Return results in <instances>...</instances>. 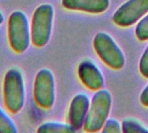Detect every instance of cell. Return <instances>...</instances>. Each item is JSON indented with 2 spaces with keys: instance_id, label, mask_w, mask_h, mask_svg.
<instances>
[{
  "instance_id": "cell-1",
  "label": "cell",
  "mask_w": 148,
  "mask_h": 133,
  "mask_svg": "<svg viewBox=\"0 0 148 133\" xmlns=\"http://www.w3.org/2000/svg\"><path fill=\"white\" fill-rule=\"evenodd\" d=\"M3 103L6 109L13 113H18L25 103V86L22 72L16 68L9 69L3 82Z\"/></svg>"
},
{
  "instance_id": "cell-12",
  "label": "cell",
  "mask_w": 148,
  "mask_h": 133,
  "mask_svg": "<svg viewBox=\"0 0 148 133\" xmlns=\"http://www.w3.org/2000/svg\"><path fill=\"white\" fill-rule=\"evenodd\" d=\"M122 132L125 133H147L148 128L134 119H126L121 124Z\"/></svg>"
},
{
  "instance_id": "cell-7",
  "label": "cell",
  "mask_w": 148,
  "mask_h": 133,
  "mask_svg": "<svg viewBox=\"0 0 148 133\" xmlns=\"http://www.w3.org/2000/svg\"><path fill=\"white\" fill-rule=\"evenodd\" d=\"M148 13V0H128L114 12L113 22L121 27H129Z\"/></svg>"
},
{
  "instance_id": "cell-15",
  "label": "cell",
  "mask_w": 148,
  "mask_h": 133,
  "mask_svg": "<svg viewBox=\"0 0 148 133\" xmlns=\"http://www.w3.org/2000/svg\"><path fill=\"white\" fill-rule=\"evenodd\" d=\"M101 131L104 133H121L122 132V127L118 120L109 119L105 122Z\"/></svg>"
},
{
  "instance_id": "cell-8",
  "label": "cell",
  "mask_w": 148,
  "mask_h": 133,
  "mask_svg": "<svg viewBox=\"0 0 148 133\" xmlns=\"http://www.w3.org/2000/svg\"><path fill=\"white\" fill-rule=\"evenodd\" d=\"M90 101L88 97L84 93L75 95L71 100L69 109V124L75 130H80L85 122Z\"/></svg>"
},
{
  "instance_id": "cell-11",
  "label": "cell",
  "mask_w": 148,
  "mask_h": 133,
  "mask_svg": "<svg viewBox=\"0 0 148 133\" xmlns=\"http://www.w3.org/2000/svg\"><path fill=\"white\" fill-rule=\"evenodd\" d=\"M38 133H72L76 131L69 125L57 122H45L36 130Z\"/></svg>"
},
{
  "instance_id": "cell-4",
  "label": "cell",
  "mask_w": 148,
  "mask_h": 133,
  "mask_svg": "<svg viewBox=\"0 0 148 133\" xmlns=\"http://www.w3.org/2000/svg\"><path fill=\"white\" fill-rule=\"evenodd\" d=\"M8 40L13 51L25 52L31 42L30 23L26 14L21 10L13 11L8 19Z\"/></svg>"
},
{
  "instance_id": "cell-14",
  "label": "cell",
  "mask_w": 148,
  "mask_h": 133,
  "mask_svg": "<svg viewBox=\"0 0 148 133\" xmlns=\"http://www.w3.org/2000/svg\"><path fill=\"white\" fill-rule=\"evenodd\" d=\"M135 35L140 41L143 42L148 40V14L145 15L137 23Z\"/></svg>"
},
{
  "instance_id": "cell-6",
  "label": "cell",
  "mask_w": 148,
  "mask_h": 133,
  "mask_svg": "<svg viewBox=\"0 0 148 133\" xmlns=\"http://www.w3.org/2000/svg\"><path fill=\"white\" fill-rule=\"evenodd\" d=\"M33 97L40 107L50 109L56 100L55 76L49 68L40 69L34 80Z\"/></svg>"
},
{
  "instance_id": "cell-5",
  "label": "cell",
  "mask_w": 148,
  "mask_h": 133,
  "mask_svg": "<svg viewBox=\"0 0 148 133\" xmlns=\"http://www.w3.org/2000/svg\"><path fill=\"white\" fill-rule=\"evenodd\" d=\"M94 48L105 64L113 69H121L125 64V55L115 41L107 33L99 32L94 38Z\"/></svg>"
},
{
  "instance_id": "cell-9",
  "label": "cell",
  "mask_w": 148,
  "mask_h": 133,
  "mask_svg": "<svg viewBox=\"0 0 148 133\" xmlns=\"http://www.w3.org/2000/svg\"><path fill=\"white\" fill-rule=\"evenodd\" d=\"M78 76L85 87L97 91L104 86V77L101 70L90 61H83L78 67Z\"/></svg>"
},
{
  "instance_id": "cell-2",
  "label": "cell",
  "mask_w": 148,
  "mask_h": 133,
  "mask_svg": "<svg viewBox=\"0 0 148 133\" xmlns=\"http://www.w3.org/2000/svg\"><path fill=\"white\" fill-rule=\"evenodd\" d=\"M112 106V95L105 89L97 90L89 105L88 112L83 125L88 132H100L107 121Z\"/></svg>"
},
{
  "instance_id": "cell-3",
  "label": "cell",
  "mask_w": 148,
  "mask_h": 133,
  "mask_svg": "<svg viewBox=\"0 0 148 133\" xmlns=\"http://www.w3.org/2000/svg\"><path fill=\"white\" fill-rule=\"evenodd\" d=\"M54 8L50 3L39 5L34 11L30 22L31 42L37 48L44 47L49 41L53 20Z\"/></svg>"
},
{
  "instance_id": "cell-17",
  "label": "cell",
  "mask_w": 148,
  "mask_h": 133,
  "mask_svg": "<svg viewBox=\"0 0 148 133\" xmlns=\"http://www.w3.org/2000/svg\"><path fill=\"white\" fill-rule=\"evenodd\" d=\"M140 102L144 106L148 107V85L144 88V90L142 91L141 94H140Z\"/></svg>"
},
{
  "instance_id": "cell-16",
  "label": "cell",
  "mask_w": 148,
  "mask_h": 133,
  "mask_svg": "<svg viewBox=\"0 0 148 133\" xmlns=\"http://www.w3.org/2000/svg\"><path fill=\"white\" fill-rule=\"evenodd\" d=\"M140 72L145 78H148V45L140 61Z\"/></svg>"
},
{
  "instance_id": "cell-13",
  "label": "cell",
  "mask_w": 148,
  "mask_h": 133,
  "mask_svg": "<svg viewBox=\"0 0 148 133\" xmlns=\"http://www.w3.org/2000/svg\"><path fill=\"white\" fill-rule=\"evenodd\" d=\"M18 130L11 118L0 107V133H17Z\"/></svg>"
},
{
  "instance_id": "cell-10",
  "label": "cell",
  "mask_w": 148,
  "mask_h": 133,
  "mask_svg": "<svg viewBox=\"0 0 148 133\" xmlns=\"http://www.w3.org/2000/svg\"><path fill=\"white\" fill-rule=\"evenodd\" d=\"M109 0H62V6L67 10L92 14L104 12L109 7Z\"/></svg>"
},
{
  "instance_id": "cell-18",
  "label": "cell",
  "mask_w": 148,
  "mask_h": 133,
  "mask_svg": "<svg viewBox=\"0 0 148 133\" xmlns=\"http://www.w3.org/2000/svg\"><path fill=\"white\" fill-rule=\"evenodd\" d=\"M3 21H4V16H3V13L0 11V25L3 23Z\"/></svg>"
}]
</instances>
